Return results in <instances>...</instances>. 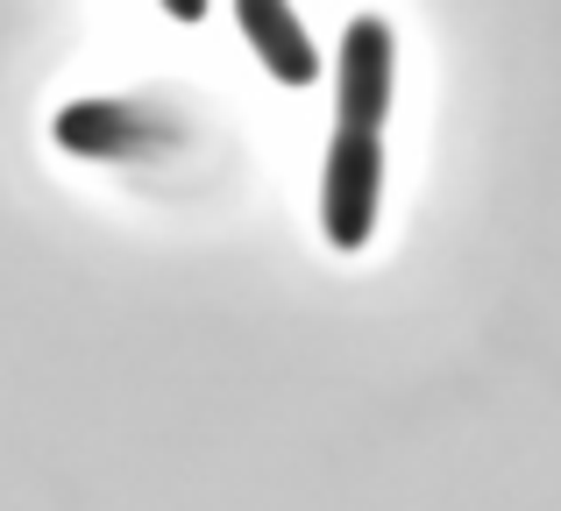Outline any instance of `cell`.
Instances as JSON below:
<instances>
[{"label": "cell", "mask_w": 561, "mask_h": 511, "mask_svg": "<svg viewBox=\"0 0 561 511\" xmlns=\"http://www.w3.org/2000/svg\"><path fill=\"white\" fill-rule=\"evenodd\" d=\"M383 207V142L377 136H334L320 171V228L334 249H363Z\"/></svg>", "instance_id": "6da1fadb"}, {"label": "cell", "mask_w": 561, "mask_h": 511, "mask_svg": "<svg viewBox=\"0 0 561 511\" xmlns=\"http://www.w3.org/2000/svg\"><path fill=\"white\" fill-rule=\"evenodd\" d=\"M391 28L377 14H356L334 57V136H383L391 114Z\"/></svg>", "instance_id": "7a4b0ae2"}, {"label": "cell", "mask_w": 561, "mask_h": 511, "mask_svg": "<svg viewBox=\"0 0 561 511\" xmlns=\"http://www.w3.org/2000/svg\"><path fill=\"white\" fill-rule=\"evenodd\" d=\"M157 114L136 100H71L57 114V142L71 156H150L157 150Z\"/></svg>", "instance_id": "3957f363"}, {"label": "cell", "mask_w": 561, "mask_h": 511, "mask_svg": "<svg viewBox=\"0 0 561 511\" xmlns=\"http://www.w3.org/2000/svg\"><path fill=\"white\" fill-rule=\"evenodd\" d=\"M234 22H242L249 50L271 65L277 85H313L320 79V50H313V36L299 28V14H291L285 0H242Z\"/></svg>", "instance_id": "277c9868"}]
</instances>
